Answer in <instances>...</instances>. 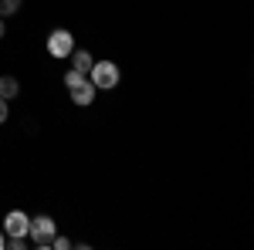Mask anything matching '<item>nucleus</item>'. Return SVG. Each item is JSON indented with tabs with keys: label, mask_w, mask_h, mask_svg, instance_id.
I'll return each mask as SVG.
<instances>
[{
	"label": "nucleus",
	"mask_w": 254,
	"mask_h": 250,
	"mask_svg": "<svg viewBox=\"0 0 254 250\" xmlns=\"http://www.w3.org/2000/svg\"><path fill=\"white\" fill-rule=\"evenodd\" d=\"M51 247H55V250H68V247H71V240H64V237H58V233H55V240H51Z\"/></svg>",
	"instance_id": "9d476101"
},
{
	"label": "nucleus",
	"mask_w": 254,
	"mask_h": 250,
	"mask_svg": "<svg viewBox=\"0 0 254 250\" xmlns=\"http://www.w3.org/2000/svg\"><path fill=\"white\" fill-rule=\"evenodd\" d=\"M0 247H3V237H0Z\"/></svg>",
	"instance_id": "4468645a"
},
{
	"label": "nucleus",
	"mask_w": 254,
	"mask_h": 250,
	"mask_svg": "<svg viewBox=\"0 0 254 250\" xmlns=\"http://www.w3.org/2000/svg\"><path fill=\"white\" fill-rule=\"evenodd\" d=\"M68 92H71V101H75V105H92V98H95V85H92L88 78H81L78 85H71Z\"/></svg>",
	"instance_id": "39448f33"
},
{
	"label": "nucleus",
	"mask_w": 254,
	"mask_h": 250,
	"mask_svg": "<svg viewBox=\"0 0 254 250\" xmlns=\"http://www.w3.org/2000/svg\"><path fill=\"white\" fill-rule=\"evenodd\" d=\"M3 122H7V101L0 98V125H3Z\"/></svg>",
	"instance_id": "f8f14e48"
},
{
	"label": "nucleus",
	"mask_w": 254,
	"mask_h": 250,
	"mask_svg": "<svg viewBox=\"0 0 254 250\" xmlns=\"http://www.w3.org/2000/svg\"><path fill=\"white\" fill-rule=\"evenodd\" d=\"M68 58H71V68L81 71V75H88V71H92V64H95V58H92L88 51H71Z\"/></svg>",
	"instance_id": "423d86ee"
},
{
	"label": "nucleus",
	"mask_w": 254,
	"mask_h": 250,
	"mask_svg": "<svg viewBox=\"0 0 254 250\" xmlns=\"http://www.w3.org/2000/svg\"><path fill=\"white\" fill-rule=\"evenodd\" d=\"M24 0H0V17H14Z\"/></svg>",
	"instance_id": "6e6552de"
},
{
	"label": "nucleus",
	"mask_w": 254,
	"mask_h": 250,
	"mask_svg": "<svg viewBox=\"0 0 254 250\" xmlns=\"http://www.w3.org/2000/svg\"><path fill=\"white\" fill-rule=\"evenodd\" d=\"M3 31H7V27H3V17H0V38H3Z\"/></svg>",
	"instance_id": "ddd939ff"
},
{
	"label": "nucleus",
	"mask_w": 254,
	"mask_h": 250,
	"mask_svg": "<svg viewBox=\"0 0 254 250\" xmlns=\"http://www.w3.org/2000/svg\"><path fill=\"white\" fill-rule=\"evenodd\" d=\"M55 220L51 216H38V220H31V227H27V237L34 240V247H41V250H48L51 247V240H55Z\"/></svg>",
	"instance_id": "f03ea898"
},
{
	"label": "nucleus",
	"mask_w": 254,
	"mask_h": 250,
	"mask_svg": "<svg viewBox=\"0 0 254 250\" xmlns=\"http://www.w3.org/2000/svg\"><path fill=\"white\" fill-rule=\"evenodd\" d=\"M71 48H75V38H71V31H64V27H58V31L48 38V51H51L55 58H68Z\"/></svg>",
	"instance_id": "7ed1b4c3"
},
{
	"label": "nucleus",
	"mask_w": 254,
	"mask_h": 250,
	"mask_svg": "<svg viewBox=\"0 0 254 250\" xmlns=\"http://www.w3.org/2000/svg\"><path fill=\"white\" fill-rule=\"evenodd\" d=\"M27 227H31V220H27V213H7V220H3V230L10 233V237H27Z\"/></svg>",
	"instance_id": "20e7f679"
},
{
	"label": "nucleus",
	"mask_w": 254,
	"mask_h": 250,
	"mask_svg": "<svg viewBox=\"0 0 254 250\" xmlns=\"http://www.w3.org/2000/svg\"><path fill=\"white\" fill-rule=\"evenodd\" d=\"M3 247H10V250H20V247H24V237H10V240H3Z\"/></svg>",
	"instance_id": "9b49d317"
},
{
	"label": "nucleus",
	"mask_w": 254,
	"mask_h": 250,
	"mask_svg": "<svg viewBox=\"0 0 254 250\" xmlns=\"http://www.w3.org/2000/svg\"><path fill=\"white\" fill-rule=\"evenodd\" d=\"M17 95H20V85H17V78L3 75V78H0V98H3V101H10V98H17Z\"/></svg>",
	"instance_id": "0eeeda50"
},
{
	"label": "nucleus",
	"mask_w": 254,
	"mask_h": 250,
	"mask_svg": "<svg viewBox=\"0 0 254 250\" xmlns=\"http://www.w3.org/2000/svg\"><path fill=\"white\" fill-rule=\"evenodd\" d=\"M88 81L95 85V92H109L119 85V64L116 61H95L92 71H88Z\"/></svg>",
	"instance_id": "f257e3e1"
},
{
	"label": "nucleus",
	"mask_w": 254,
	"mask_h": 250,
	"mask_svg": "<svg viewBox=\"0 0 254 250\" xmlns=\"http://www.w3.org/2000/svg\"><path fill=\"white\" fill-rule=\"evenodd\" d=\"M81 78H85V75H81V71H75V68H71V71H68V75H64V85H68V88H71V85H78Z\"/></svg>",
	"instance_id": "1a4fd4ad"
}]
</instances>
